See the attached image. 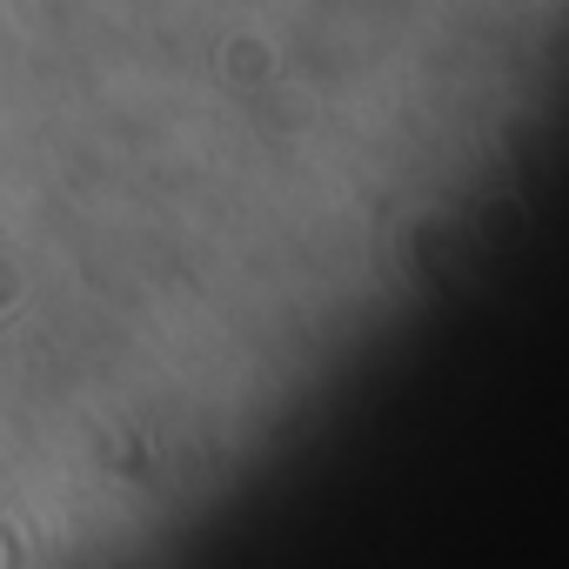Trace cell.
<instances>
[{
    "label": "cell",
    "mask_w": 569,
    "mask_h": 569,
    "mask_svg": "<svg viewBox=\"0 0 569 569\" xmlns=\"http://www.w3.org/2000/svg\"><path fill=\"white\" fill-rule=\"evenodd\" d=\"M8 302H14V274H8V268H0V309H8Z\"/></svg>",
    "instance_id": "obj_1"
}]
</instances>
